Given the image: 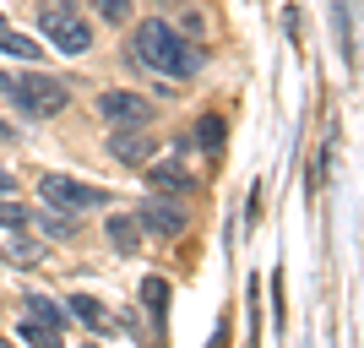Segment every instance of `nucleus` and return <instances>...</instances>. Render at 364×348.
<instances>
[{
  "label": "nucleus",
  "instance_id": "obj_1",
  "mask_svg": "<svg viewBox=\"0 0 364 348\" xmlns=\"http://www.w3.org/2000/svg\"><path fill=\"white\" fill-rule=\"evenodd\" d=\"M136 55H141L158 76H168V82H180V76H196V71H201V49L191 44L185 33H174L164 16H152V22H141V28H136Z\"/></svg>",
  "mask_w": 364,
  "mask_h": 348
},
{
  "label": "nucleus",
  "instance_id": "obj_2",
  "mask_svg": "<svg viewBox=\"0 0 364 348\" xmlns=\"http://www.w3.org/2000/svg\"><path fill=\"white\" fill-rule=\"evenodd\" d=\"M6 93H11L28 115H38V120H49V115H60V109L71 104V82H65V76H49V71L11 76V82H6Z\"/></svg>",
  "mask_w": 364,
  "mask_h": 348
},
{
  "label": "nucleus",
  "instance_id": "obj_3",
  "mask_svg": "<svg viewBox=\"0 0 364 348\" xmlns=\"http://www.w3.org/2000/svg\"><path fill=\"white\" fill-rule=\"evenodd\" d=\"M38 196L55 212H82V207H104L109 191L104 185H82V180H71V174H44V180H38Z\"/></svg>",
  "mask_w": 364,
  "mask_h": 348
},
{
  "label": "nucleus",
  "instance_id": "obj_4",
  "mask_svg": "<svg viewBox=\"0 0 364 348\" xmlns=\"http://www.w3.org/2000/svg\"><path fill=\"white\" fill-rule=\"evenodd\" d=\"M38 28H44V38L55 49H65V55H82V49L92 44V28L71 11V6H44V11H38Z\"/></svg>",
  "mask_w": 364,
  "mask_h": 348
},
{
  "label": "nucleus",
  "instance_id": "obj_5",
  "mask_svg": "<svg viewBox=\"0 0 364 348\" xmlns=\"http://www.w3.org/2000/svg\"><path fill=\"white\" fill-rule=\"evenodd\" d=\"M98 115H104V120H114V125H147L152 120V104L147 98H141V93H104V98H98Z\"/></svg>",
  "mask_w": 364,
  "mask_h": 348
},
{
  "label": "nucleus",
  "instance_id": "obj_6",
  "mask_svg": "<svg viewBox=\"0 0 364 348\" xmlns=\"http://www.w3.org/2000/svg\"><path fill=\"white\" fill-rule=\"evenodd\" d=\"M109 152L120 158L125 169H141V164H152V152H158V142L141 131V125H131V131H114L109 137Z\"/></svg>",
  "mask_w": 364,
  "mask_h": 348
},
{
  "label": "nucleus",
  "instance_id": "obj_7",
  "mask_svg": "<svg viewBox=\"0 0 364 348\" xmlns=\"http://www.w3.org/2000/svg\"><path fill=\"white\" fill-rule=\"evenodd\" d=\"M22 337H38V343H60V310H55L44 294H28V321H22Z\"/></svg>",
  "mask_w": 364,
  "mask_h": 348
},
{
  "label": "nucleus",
  "instance_id": "obj_8",
  "mask_svg": "<svg viewBox=\"0 0 364 348\" xmlns=\"http://www.w3.org/2000/svg\"><path fill=\"white\" fill-rule=\"evenodd\" d=\"M141 223L168 240V234H180V228H185V207H180V201H147V207H141Z\"/></svg>",
  "mask_w": 364,
  "mask_h": 348
},
{
  "label": "nucleus",
  "instance_id": "obj_9",
  "mask_svg": "<svg viewBox=\"0 0 364 348\" xmlns=\"http://www.w3.org/2000/svg\"><path fill=\"white\" fill-rule=\"evenodd\" d=\"M71 316L82 321V327H92V332H109L104 305H98V300H87V294H76V300H71Z\"/></svg>",
  "mask_w": 364,
  "mask_h": 348
},
{
  "label": "nucleus",
  "instance_id": "obj_10",
  "mask_svg": "<svg viewBox=\"0 0 364 348\" xmlns=\"http://www.w3.org/2000/svg\"><path fill=\"white\" fill-rule=\"evenodd\" d=\"M141 300H147V310H152V327H164V310H168V283H164V278H147V283H141Z\"/></svg>",
  "mask_w": 364,
  "mask_h": 348
},
{
  "label": "nucleus",
  "instance_id": "obj_11",
  "mask_svg": "<svg viewBox=\"0 0 364 348\" xmlns=\"http://www.w3.org/2000/svg\"><path fill=\"white\" fill-rule=\"evenodd\" d=\"M109 240L131 256V251H136V218H109Z\"/></svg>",
  "mask_w": 364,
  "mask_h": 348
},
{
  "label": "nucleus",
  "instance_id": "obj_12",
  "mask_svg": "<svg viewBox=\"0 0 364 348\" xmlns=\"http://www.w3.org/2000/svg\"><path fill=\"white\" fill-rule=\"evenodd\" d=\"M147 180L158 185V191H174V196H180V191H191V180H185L174 164H168V169H147Z\"/></svg>",
  "mask_w": 364,
  "mask_h": 348
},
{
  "label": "nucleus",
  "instance_id": "obj_13",
  "mask_svg": "<svg viewBox=\"0 0 364 348\" xmlns=\"http://www.w3.org/2000/svg\"><path fill=\"white\" fill-rule=\"evenodd\" d=\"M0 49H6V55H22V60H38V44L22 38V33H11V28H0Z\"/></svg>",
  "mask_w": 364,
  "mask_h": 348
},
{
  "label": "nucleus",
  "instance_id": "obj_14",
  "mask_svg": "<svg viewBox=\"0 0 364 348\" xmlns=\"http://www.w3.org/2000/svg\"><path fill=\"white\" fill-rule=\"evenodd\" d=\"M201 147H218V142H223V120H218V115H201Z\"/></svg>",
  "mask_w": 364,
  "mask_h": 348
},
{
  "label": "nucleus",
  "instance_id": "obj_15",
  "mask_svg": "<svg viewBox=\"0 0 364 348\" xmlns=\"http://www.w3.org/2000/svg\"><path fill=\"white\" fill-rule=\"evenodd\" d=\"M11 261H16V267H33V261H44V245L16 240V245H11Z\"/></svg>",
  "mask_w": 364,
  "mask_h": 348
},
{
  "label": "nucleus",
  "instance_id": "obj_16",
  "mask_svg": "<svg viewBox=\"0 0 364 348\" xmlns=\"http://www.w3.org/2000/svg\"><path fill=\"white\" fill-rule=\"evenodd\" d=\"M0 223L22 228V223H28V207H16V201H0Z\"/></svg>",
  "mask_w": 364,
  "mask_h": 348
},
{
  "label": "nucleus",
  "instance_id": "obj_17",
  "mask_svg": "<svg viewBox=\"0 0 364 348\" xmlns=\"http://www.w3.org/2000/svg\"><path fill=\"white\" fill-rule=\"evenodd\" d=\"M98 11H104L109 22H125V11H131V0H98Z\"/></svg>",
  "mask_w": 364,
  "mask_h": 348
},
{
  "label": "nucleus",
  "instance_id": "obj_18",
  "mask_svg": "<svg viewBox=\"0 0 364 348\" xmlns=\"http://www.w3.org/2000/svg\"><path fill=\"white\" fill-rule=\"evenodd\" d=\"M11 185H16V180H11V174H6V169H0V196H6V191H11Z\"/></svg>",
  "mask_w": 364,
  "mask_h": 348
},
{
  "label": "nucleus",
  "instance_id": "obj_19",
  "mask_svg": "<svg viewBox=\"0 0 364 348\" xmlns=\"http://www.w3.org/2000/svg\"><path fill=\"white\" fill-rule=\"evenodd\" d=\"M6 82H11V76H6V71H0V88H6Z\"/></svg>",
  "mask_w": 364,
  "mask_h": 348
},
{
  "label": "nucleus",
  "instance_id": "obj_20",
  "mask_svg": "<svg viewBox=\"0 0 364 348\" xmlns=\"http://www.w3.org/2000/svg\"><path fill=\"white\" fill-rule=\"evenodd\" d=\"M0 137H11V131H6V125H0Z\"/></svg>",
  "mask_w": 364,
  "mask_h": 348
},
{
  "label": "nucleus",
  "instance_id": "obj_21",
  "mask_svg": "<svg viewBox=\"0 0 364 348\" xmlns=\"http://www.w3.org/2000/svg\"><path fill=\"white\" fill-rule=\"evenodd\" d=\"M0 28H6V16H0Z\"/></svg>",
  "mask_w": 364,
  "mask_h": 348
}]
</instances>
